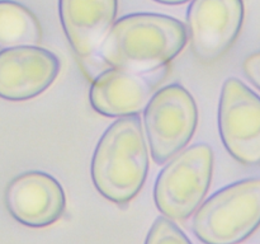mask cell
<instances>
[{
  "label": "cell",
  "instance_id": "obj_9",
  "mask_svg": "<svg viewBox=\"0 0 260 244\" xmlns=\"http://www.w3.org/2000/svg\"><path fill=\"white\" fill-rule=\"evenodd\" d=\"M61 70L57 55L40 46L0 51V98L24 102L47 90Z\"/></svg>",
  "mask_w": 260,
  "mask_h": 244
},
{
  "label": "cell",
  "instance_id": "obj_8",
  "mask_svg": "<svg viewBox=\"0 0 260 244\" xmlns=\"http://www.w3.org/2000/svg\"><path fill=\"white\" fill-rule=\"evenodd\" d=\"M244 14L243 0H193L187 32L194 57L205 65L223 57L240 35Z\"/></svg>",
  "mask_w": 260,
  "mask_h": 244
},
{
  "label": "cell",
  "instance_id": "obj_5",
  "mask_svg": "<svg viewBox=\"0 0 260 244\" xmlns=\"http://www.w3.org/2000/svg\"><path fill=\"white\" fill-rule=\"evenodd\" d=\"M144 124L151 157L156 164L184 150L198 125V108L192 94L180 84L154 93L144 109Z\"/></svg>",
  "mask_w": 260,
  "mask_h": 244
},
{
  "label": "cell",
  "instance_id": "obj_11",
  "mask_svg": "<svg viewBox=\"0 0 260 244\" xmlns=\"http://www.w3.org/2000/svg\"><path fill=\"white\" fill-rule=\"evenodd\" d=\"M118 0H58L66 38L89 71L98 65L99 48L116 20Z\"/></svg>",
  "mask_w": 260,
  "mask_h": 244
},
{
  "label": "cell",
  "instance_id": "obj_13",
  "mask_svg": "<svg viewBox=\"0 0 260 244\" xmlns=\"http://www.w3.org/2000/svg\"><path fill=\"white\" fill-rule=\"evenodd\" d=\"M145 244H192V241L173 220L159 216L150 228Z\"/></svg>",
  "mask_w": 260,
  "mask_h": 244
},
{
  "label": "cell",
  "instance_id": "obj_15",
  "mask_svg": "<svg viewBox=\"0 0 260 244\" xmlns=\"http://www.w3.org/2000/svg\"><path fill=\"white\" fill-rule=\"evenodd\" d=\"M154 2L161 3V4H167V5H179V4H184V3L189 2V0H154Z\"/></svg>",
  "mask_w": 260,
  "mask_h": 244
},
{
  "label": "cell",
  "instance_id": "obj_6",
  "mask_svg": "<svg viewBox=\"0 0 260 244\" xmlns=\"http://www.w3.org/2000/svg\"><path fill=\"white\" fill-rule=\"evenodd\" d=\"M218 129L234 159L260 165V97L236 78H229L221 89Z\"/></svg>",
  "mask_w": 260,
  "mask_h": 244
},
{
  "label": "cell",
  "instance_id": "obj_12",
  "mask_svg": "<svg viewBox=\"0 0 260 244\" xmlns=\"http://www.w3.org/2000/svg\"><path fill=\"white\" fill-rule=\"evenodd\" d=\"M42 27L38 18L24 5L0 0V51L22 46H38Z\"/></svg>",
  "mask_w": 260,
  "mask_h": 244
},
{
  "label": "cell",
  "instance_id": "obj_10",
  "mask_svg": "<svg viewBox=\"0 0 260 244\" xmlns=\"http://www.w3.org/2000/svg\"><path fill=\"white\" fill-rule=\"evenodd\" d=\"M4 202L8 212L22 225L46 228L63 215L66 196L55 177L45 172L30 170L8 183Z\"/></svg>",
  "mask_w": 260,
  "mask_h": 244
},
{
  "label": "cell",
  "instance_id": "obj_14",
  "mask_svg": "<svg viewBox=\"0 0 260 244\" xmlns=\"http://www.w3.org/2000/svg\"><path fill=\"white\" fill-rule=\"evenodd\" d=\"M243 71L246 78L260 90V51L244 58Z\"/></svg>",
  "mask_w": 260,
  "mask_h": 244
},
{
  "label": "cell",
  "instance_id": "obj_4",
  "mask_svg": "<svg viewBox=\"0 0 260 244\" xmlns=\"http://www.w3.org/2000/svg\"><path fill=\"white\" fill-rule=\"evenodd\" d=\"M213 162V151L207 144L192 145L173 157L155 182L157 210L170 220H187L210 190Z\"/></svg>",
  "mask_w": 260,
  "mask_h": 244
},
{
  "label": "cell",
  "instance_id": "obj_3",
  "mask_svg": "<svg viewBox=\"0 0 260 244\" xmlns=\"http://www.w3.org/2000/svg\"><path fill=\"white\" fill-rule=\"evenodd\" d=\"M194 214L192 229L205 244H239L260 226V178L217 191Z\"/></svg>",
  "mask_w": 260,
  "mask_h": 244
},
{
  "label": "cell",
  "instance_id": "obj_2",
  "mask_svg": "<svg viewBox=\"0 0 260 244\" xmlns=\"http://www.w3.org/2000/svg\"><path fill=\"white\" fill-rule=\"evenodd\" d=\"M149 172V150L139 114L117 118L102 135L91 159V180L111 202L126 205L140 193Z\"/></svg>",
  "mask_w": 260,
  "mask_h": 244
},
{
  "label": "cell",
  "instance_id": "obj_7",
  "mask_svg": "<svg viewBox=\"0 0 260 244\" xmlns=\"http://www.w3.org/2000/svg\"><path fill=\"white\" fill-rule=\"evenodd\" d=\"M169 73V64L152 70L106 68L91 79L89 101L106 117L135 116L144 111Z\"/></svg>",
  "mask_w": 260,
  "mask_h": 244
},
{
  "label": "cell",
  "instance_id": "obj_1",
  "mask_svg": "<svg viewBox=\"0 0 260 244\" xmlns=\"http://www.w3.org/2000/svg\"><path fill=\"white\" fill-rule=\"evenodd\" d=\"M188 42L177 18L154 13L126 15L113 23L98 52V65L152 70L169 64Z\"/></svg>",
  "mask_w": 260,
  "mask_h": 244
}]
</instances>
